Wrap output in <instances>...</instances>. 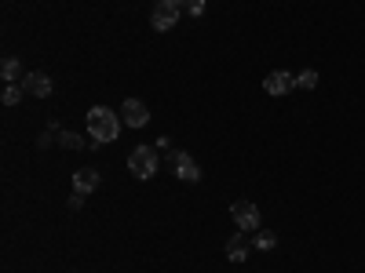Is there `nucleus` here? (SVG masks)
I'll return each mask as SVG.
<instances>
[{"mask_svg": "<svg viewBox=\"0 0 365 273\" xmlns=\"http://www.w3.org/2000/svg\"><path fill=\"white\" fill-rule=\"evenodd\" d=\"M230 219H234V226L237 230H245V233H256L259 230V208L252 204V200H234L230 204Z\"/></svg>", "mask_w": 365, "mask_h": 273, "instance_id": "7ed1b4c3", "label": "nucleus"}, {"mask_svg": "<svg viewBox=\"0 0 365 273\" xmlns=\"http://www.w3.org/2000/svg\"><path fill=\"white\" fill-rule=\"evenodd\" d=\"M252 248L256 252H270V248H278V237H274V230H256V237H252Z\"/></svg>", "mask_w": 365, "mask_h": 273, "instance_id": "9b49d317", "label": "nucleus"}, {"mask_svg": "<svg viewBox=\"0 0 365 273\" xmlns=\"http://www.w3.org/2000/svg\"><path fill=\"white\" fill-rule=\"evenodd\" d=\"M0 77H4L8 84H15V80L22 77V63H19V58H4V66H0Z\"/></svg>", "mask_w": 365, "mask_h": 273, "instance_id": "f8f14e48", "label": "nucleus"}, {"mask_svg": "<svg viewBox=\"0 0 365 273\" xmlns=\"http://www.w3.org/2000/svg\"><path fill=\"white\" fill-rule=\"evenodd\" d=\"M296 87H303V91H314V87H318V73H314V70H303V73H296Z\"/></svg>", "mask_w": 365, "mask_h": 273, "instance_id": "ddd939ff", "label": "nucleus"}, {"mask_svg": "<svg viewBox=\"0 0 365 273\" xmlns=\"http://www.w3.org/2000/svg\"><path fill=\"white\" fill-rule=\"evenodd\" d=\"M158 4H161V8H182L187 0H158Z\"/></svg>", "mask_w": 365, "mask_h": 273, "instance_id": "f3484780", "label": "nucleus"}, {"mask_svg": "<svg viewBox=\"0 0 365 273\" xmlns=\"http://www.w3.org/2000/svg\"><path fill=\"white\" fill-rule=\"evenodd\" d=\"M22 91H26V87H19V84H8V87H4V95H0V99H4V106H19V102H22Z\"/></svg>", "mask_w": 365, "mask_h": 273, "instance_id": "4468645a", "label": "nucleus"}, {"mask_svg": "<svg viewBox=\"0 0 365 273\" xmlns=\"http://www.w3.org/2000/svg\"><path fill=\"white\" fill-rule=\"evenodd\" d=\"M58 142H63L66 149H77V146H81V135H73V132H58Z\"/></svg>", "mask_w": 365, "mask_h": 273, "instance_id": "2eb2a0df", "label": "nucleus"}, {"mask_svg": "<svg viewBox=\"0 0 365 273\" xmlns=\"http://www.w3.org/2000/svg\"><path fill=\"white\" fill-rule=\"evenodd\" d=\"M128 171L135 178H154V171H158V149L154 146H135L132 157H128Z\"/></svg>", "mask_w": 365, "mask_h": 273, "instance_id": "f03ea898", "label": "nucleus"}, {"mask_svg": "<svg viewBox=\"0 0 365 273\" xmlns=\"http://www.w3.org/2000/svg\"><path fill=\"white\" fill-rule=\"evenodd\" d=\"M120 120H125L128 128H135V132H139V128L146 124V120H150V109H146L139 99H125V106H120Z\"/></svg>", "mask_w": 365, "mask_h": 273, "instance_id": "20e7f679", "label": "nucleus"}, {"mask_svg": "<svg viewBox=\"0 0 365 273\" xmlns=\"http://www.w3.org/2000/svg\"><path fill=\"white\" fill-rule=\"evenodd\" d=\"M172 164H175V175L182 182H197L201 178V168H197V161L190 154H172Z\"/></svg>", "mask_w": 365, "mask_h": 273, "instance_id": "6e6552de", "label": "nucleus"}, {"mask_svg": "<svg viewBox=\"0 0 365 273\" xmlns=\"http://www.w3.org/2000/svg\"><path fill=\"white\" fill-rule=\"evenodd\" d=\"M99 182H103V178H99L96 168H77V171H73V190L84 193V197H88V193H96V190H99Z\"/></svg>", "mask_w": 365, "mask_h": 273, "instance_id": "0eeeda50", "label": "nucleus"}, {"mask_svg": "<svg viewBox=\"0 0 365 273\" xmlns=\"http://www.w3.org/2000/svg\"><path fill=\"white\" fill-rule=\"evenodd\" d=\"M263 87H267V95H289V91L296 87V77L289 70H274V73H267Z\"/></svg>", "mask_w": 365, "mask_h": 273, "instance_id": "39448f33", "label": "nucleus"}, {"mask_svg": "<svg viewBox=\"0 0 365 273\" xmlns=\"http://www.w3.org/2000/svg\"><path fill=\"white\" fill-rule=\"evenodd\" d=\"M182 8H187L194 18H201L205 15V0H187V4H182Z\"/></svg>", "mask_w": 365, "mask_h": 273, "instance_id": "dca6fc26", "label": "nucleus"}, {"mask_svg": "<svg viewBox=\"0 0 365 273\" xmlns=\"http://www.w3.org/2000/svg\"><path fill=\"white\" fill-rule=\"evenodd\" d=\"M22 87L29 91V95H37V99H48L55 84H51V77H48V73H26Z\"/></svg>", "mask_w": 365, "mask_h": 273, "instance_id": "1a4fd4ad", "label": "nucleus"}, {"mask_svg": "<svg viewBox=\"0 0 365 273\" xmlns=\"http://www.w3.org/2000/svg\"><path fill=\"white\" fill-rule=\"evenodd\" d=\"M252 255V240L245 237V230H241V233H234L230 240H227V259L230 262H245Z\"/></svg>", "mask_w": 365, "mask_h": 273, "instance_id": "423d86ee", "label": "nucleus"}, {"mask_svg": "<svg viewBox=\"0 0 365 273\" xmlns=\"http://www.w3.org/2000/svg\"><path fill=\"white\" fill-rule=\"evenodd\" d=\"M84 124H88L91 146H103V142H113L120 135V124H125V120H120L113 109H106V106H91Z\"/></svg>", "mask_w": 365, "mask_h": 273, "instance_id": "f257e3e1", "label": "nucleus"}, {"mask_svg": "<svg viewBox=\"0 0 365 273\" xmlns=\"http://www.w3.org/2000/svg\"><path fill=\"white\" fill-rule=\"evenodd\" d=\"M150 22H154V29H158V33H168V29L179 22V8H154V18H150Z\"/></svg>", "mask_w": 365, "mask_h": 273, "instance_id": "9d476101", "label": "nucleus"}]
</instances>
